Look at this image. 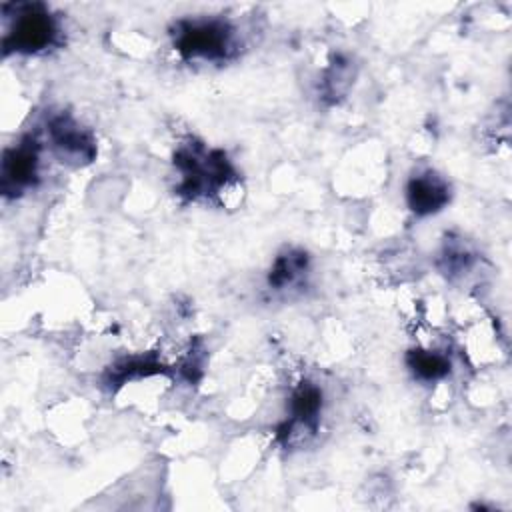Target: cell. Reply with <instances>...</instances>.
Segmentation results:
<instances>
[{
  "label": "cell",
  "instance_id": "cell-1",
  "mask_svg": "<svg viewBox=\"0 0 512 512\" xmlns=\"http://www.w3.org/2000/svg\"><path fill=\"white\" fill-rule=\"evenodd\" d=\"M58 38V22L42 4L16 6L10 28L4 34L6 52L38 54L48 50Z\"/></svg>",
  "mask_w": 512,
  "mask_h": 512
},
{
  "label": "cell",
  "instance_id": "cell-2",
  "mask_svg": "<svg viewBox=\"0 0 512 512\" xmlns=\"http://www.w3.org/2000/svg\"><path fill=\"white\" fill-rule=\"evenodd\" d=\"M176 48L186 58L220 60L232 52L234 34L222 20H188L178 24Z\"/></svg>",
  "mask_w": 512,
  "mask_h": 512
},
{
  "label": "cell",
  "instance_id": "cell-3",
  "mask_svg": "<svg viewBox=\"0 0 512 512\" xmlns=\"http://www.w3.org/2000/svg\"><path fill=\"white\" fill-rule=\"evenodd\" d=\"M38 176V146L24 140L4 152L2 160V192L20 194L30 188Z\"/></svg>",
  "mask_w": 512,
  "mask_h": 512
},
{
  "label": "cell",
  "instance_id": "cell-4",
  "mask_svg": "<svg viewBox=\"0 0 512 512\" xmlns=\"http://www.w3.org/2000/svg\"><path fill=\"white\" fill-rule=\"evenodd\" d=\"M50 140L62 160H74L76 164H80L88 162L94 156V142L72 118H54L50 122Z\"/></svg>",
  "mask_w": 512,
  "mask_h": 512
},
{
  "label": "cell",
  "instance_id": "cell-5",
  "mask_svg": "<svg viewBox=\"0 0 512 512\" xmlns=\"http://www.w3.org/2000/svg\"><path fill=\"white\" fill-rule=\"evenodd\" d=\"M406 196L416 214H432L446 204L448 188L436 174L424 172L408 182Z\"/></svg>",
  "mask_w": 512,
  "mask_h": 512
},
{
  "label": "cell",
  "instance_id": "cell-6",
  "mask_svg": "<svg viewBox=\"0 0 512 512\" xmlns=\"http://www.w3.org/2000/svg\"><path fill=\"white\" fill-rule=\"evenodd\" d=\"M408 364H410L412 372L424 380H438L450 370L448 358H444L438 352H430V350L412 352L408 358Z\"/></svg>",
  "mask_w": 512,
  "mask_h": 512
}]
</instances>
